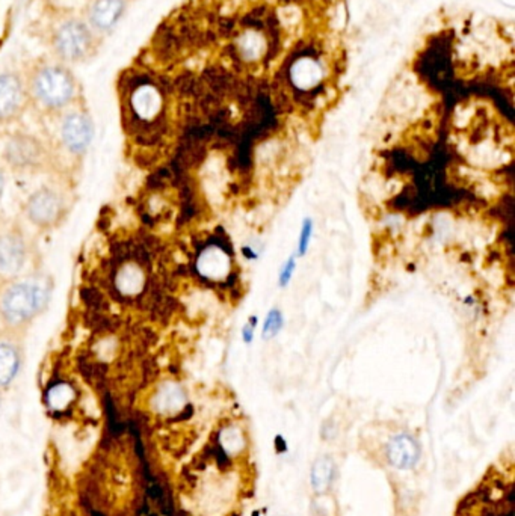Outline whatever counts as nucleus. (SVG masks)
Wrapping results in <instances>:
<instances>
[{"instance_id":"nucleus-1","label":"nucleus","mask_w":515,"mask_h":516,"mask_svg":"<svg viewBox=\"0 0 515 516\" xmlns=\"http://www.w3.org/2000/svg\"><path fill=\"white\" fill-rule=\"evenodd\" d=\"M53 291V277L44 270L0 277V323L9 329L29 330L50 307Z\"/></svg>"},{"instance_id":"nucleus-2","label":"nucleus","mask_w":515,"mask_h":516,"mask_svg":"<svg viewBox=\"0 0 515 516\" xmlns=\"http://www.w3.org/2000/svg\"><path fill=\"white\" fill-rule=\"evenodd\" d=\"M36 108L44 112H61L70 108L77 97V82L62 64H46L32 73L26 90Z\"/></svg>"},{"instance_id":"nucleus-3","label":"nucleus","mask_w":515,"mask_h":516,"mask_svg":"<svg viewBox=\"0 0 515 516\" xmlns=\"http://www.w3.org/2000/svg\"><path fill=\"white\" fill-rule=\"evenodd\" d=\"M34 245L22 223L0 216V277H14L32 270Z\"/></svg>"},{"instance_id":"nucleus-4","label":"nucleus","mask_w":515,"mask_h":516,"mask_svg":"<svg viewBox=\"0 0 515 516\" xmlns=\"http://www.w3.org/2000/svg\"><path fill=\"white\" fill-rule=\"evenodd\" d=\"M52 50L61 64L85 62L95 50L92 29L82 20L68 18L56 26L52 35Z\"/></svg>"},{"instance_id":"nucleus-5","label":"nucleus","mask_w":515,"mask_h":516,"mask_svg":"<svg viewBox=\"0 0 515 516\" xmlns=\"http://www.w3.org/2000/svg\"><path fill=\"white\" fill-rule=\"evenodd\" d=\"M23 213L27 222L35 228L40 231H53L65 222L68 206L60 190L50 186H41L29 195Z\"/></svg>"},{"instance_id":"nucleus-6","label":"nucleus","mask_w":515,"mask_h":516,"mask_svg":"<svg viewBox=\"0 0 515 516\" xmlns=\"http://www.w3.org/2000/svg\"><path fill=\"white\" fill-rule=\"evenodd\" d=\"M60 139L62 148L81 159L88 153L94 139V121L83 109H71L64 113L60 124Z\"/></svg>"},{"instance_id":"nucleus-7","label":"nucleus","mask_w":515,"mask_h":516,"mask_svg":"<svg viewBox=\"0 0 515 516\" xmlns=\"http://www.w3.org/2000/svg\"><path fill=\"white\" fill-rule=\"evenodd\" d=\"M4 160L17 172H41L47 168L48 155L40 141L32 136H13L4 150Z\"/></svg>"},{"instance_id":"nucleus-8","label":"nucleus","mask_w":515,"mask_h":516,"mask_svg":"<svg viewBox=\"0 0 515 516\" xmlns=\"http://www.w3.org/2000/svg\"><path fill=\"white\" fill-rule=\"evenodd\" d=\"M27 330L0 329V389L11 385L26 361Z\"/></svg>"},{"instance_id":"nucleus-9","label":"nucleus","mask_w":515,"mask_h":516,"mask_svg":"<svg viewBox=\"0 0 515 516\" xmlns=\"http://www.w3.org/2000/svg\"><path fill=\"white\" fill-rule=\"evenodd\" d=\"M27 92L20 77L13 73L0 74V123L18 120L25 111Z\"/></svg>"},{"instance_id":"nucleus-10","label":"nucleus","mask_w":515,"mask_h":516,"mask_svg":"<svg viewBox=\"0 0 515 516\" xmlns=\"http://www.w3.org/2000/svg\"><path fill=\"white\" fill-rule=\"evenodd\" d=\"M125 13V0H92L88 8L90 27L97 32H109Z\"/></svg>"},{"instance_id":"nucleus-11","label":"nucleus","mask_w":515,"mask_h":516,"mask_svg":"<svg viewBox=\"0 0 515 516\" xmlns=\"http://www.w3.org/2000/svg\"><path fill=\"white\" fill-rule=\"evenodd\" d=\"M420 449L413 436L399 433L387 444V459L397 470H410L419 461Z\"/></svg>"},{"instance_id":"nucleus-12","label":"nucleus","mask_w":515,"mask_h":516,"mask_svg":"<svg viewBox=\"0 0 515 516\" xmlns=\"http://www.w3.org/2000/svg\"><path fill=\"white\" fill-rule=\"evenodd\" d=\"M145 284V275L136 263H125L116 275V287L125 296L139 295Z\"/></svg>"},{"instance_id":"nucleus-13","label":"nucleus","mask_w":515,"mask_h":516,"mask_svg":"<svg viewBox=\"0 0 515 516\" xmlns=\"http://www.w3.org/2000/svg\"><path fill=\"white\" fill-rule=\"evenodd\" d=\"M336 463L329 456H320L315 461L310 473V482L316 494H325L333 484Z\"/></svg>"},{"instance_id":"nucleus-14","label":"nucleus","mask_w":515,"mask_h":516,"mask_svg":"<svg viewBox=\"0 0 515 516\" xmlns=\"http://www.w3.org/2000/svg\"><path fill=\"white\" fill-rule=\"evenodd\" d=\"M198 269L202 275L218 278L227 269V257L218 249H206L198 260Z\"/></svg>"},{"instance_id":"nucleus-15","label":"nucleus","mask_w":515,"mask_h":516,"mask_svg":"<svg viewBox=\"0 0 515 516\" xmlns=\"http://www.w3.org/2000/svg\"><path fill=\"white\" fill-rule=\"evenodd\" d=\"M73 398H74V389L67 384H60V385H55L50 391H48L47 402L48 405H50V407L60 411V409H64L70 405Z\"/></svg>"},{"instance_id":"nucleus-16","label":"nucleus","mask_w":515,"mask_h":516,"mask_svg":"<svg viewBox=\"0 0 515 516\" xmlns=\"http://www.w3.org/2000/svg\"><path fill=\"white\" fill-rule=\"evenodd\" d=\"M284 326V317L283 313L278 308L270 309L263 323V329H261V337L265 340H272L280 334V330Z\"/></svg>"},{"instance_id":"nucleus-17","label":"nucleus","mask_w":515,"mask_h":516,"mask_svg":"<svg viewBox=\"0 0 515 516\" xmlns=\"http://www.w3.org/2000/svg\"><path fill=\"white\" fill-rule=\"evenodd\" d=\"M313 221L310 218H305L303 222V228H301V235L298 239V249L296 254L298 257H304L308 249H310V243H312V237H313Z\"/></svg>"},{"instance_id":"nucleus-18","label":"nucleus","mask_w":515,"mask_h":516,"mask_svg":"<svg viewBox=\"0 0 515 516\" xmlns=\"http://www.w3.org/2000/svg\"><path fill=\"white\" fill-rule=\"evenodd\" d=\"M158 402L160 411H171V409L180 405V396L177 391H174V389H167V391L159 396Z\"/></svg>"},{"instance_id":"nucleus-19","label":"nucleus","mask_w":515,"mask_h":516,"mask_svg":"<svg viewBox=\"0 0 515 516\" xmlns=\"http://www.w3.org/2000/svg\"><path fill=\"white\" fill-rule=\"evenodd\" d=\"M295 269H296V257L291 256L287 258V261L284 263V266L281 267L280 270V277H278V282H280V287H286L291 277H294L295 274Z\"/></svg>"},{"instance_id":"nucleus-20","label":"nucleus","mask_w":515,"mask_h":516,"mask_svg":"<svg viewBox=\"0 0 515 516\" xmlns=\"http://www.w3.org/2000/svg\"><path fill=\"white\" fill-rule=\"evenodd\" d=\"M257 317L256 316H251L248 323L244 326V329H242V338H244L245 344H251L252 340H254V329L257 326Z\"/></svg>"},{"instance_id":"nucleus-21","label":"nucleus","mask_w":515,"mask_h":516,"mask_svg":"<svg viewBox=\"0 0 515 516\" xmlns=\"http://www.w3.org/2000/svg\"><path fill=\"white\" fill-rule=\"evenodd\" d=\"M5 186H6V179H5V172H4V168L0 167V202H2L4 200V195H5Z\"/></svg>"},{"instance_id":"nucleus-22","label":"nucleus","mask_w":515,"mask_h":516,"mask_svg":"<svg viewBox=\"0 0 515 516\" xmlns=\"http://www.w3.org/2000/svg\"><path fill=\"white\" fill-rule=\"evenodd\" d=\"M242 254H244V256H245V258H248V260H254V258H257V254H256L254 251H252V248H251V246H244V248H242Z\"/></svg>"}]
</instances>
